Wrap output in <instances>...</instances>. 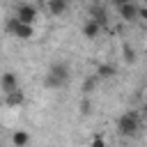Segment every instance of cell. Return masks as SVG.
<instances>
[{
    "label": "cell",
    "instance_id": "12",
    "mask_svg": "<svg viewBox=\"0 0 147 147\" xmlns=\"http://www.w3.org/2000/svg\"><path fill=\"white\" fill-rule=\"evenodd\" d=\"M115 74H117V69H115L113 64H99L94 76H96V80H103V78H113Z\"/></svg>",
    "mask_w": 147,
    "mask_h": 147
},
{
    "label": "cell",
    "instance_id": "16",
    "mask_svg": "<svg viewBox=\"0 0 147 147\" xmlns=\"http://www.w3.org/2000/svg\"><path fill=\"white\" fill-rule=\"evenodd\" d=\"M90 147H106V142H103L101 136H94V138L90 140Z\"/></svg>",
    "mask_w": 147,
    "mask_h": 147
},
{
    "label": "cell",
    "instance_id": "10",
    "mask_svg": "<svg viewBox=\"0 0 147 147\" xmlns=\"http://www.w3.org/2000/svg\"><path fill=\"white\" fill-rule=\"evenodd\" d=\"M46 7H48V11H51L53 16H60V14H64V11L69 9V5H67L64 0H48Z\"/></svg>",
    "mask_w": 147,
    "mask_h": 147
},
{
    "label": "cell",
    "instance_id": "9",
    "mask_svg": "<svg viewBox=\"0 0 147 147\" xmlns=\"http://www.w3.org/2000/svg\"><path fill=\"white\" fill-rule=\"evenodd\" d=\"M99 32H101V28H99V23H94L92 18H87V21L83 23V37H87V39H96Z\"/></svg>",
    "mask_w": 147,
    "mask_h": 147
},
{
    "label": "cell",
    "instance_id": "14",
    "mask_svg": "<svg viewBox=\"0 0 147 147\" xmlns=\"http://www.w3.org/2000/svg\"><path fill=\"white\" fill-rule=\"evenodd\" d=\"M96 76H87L85 80H83V87H80V92H83V96H90L92 92H94V87H96Z\"/></svg>",
    "mask_w": 147,
    "mask_h": 147
},
{
    "label": "cell",
    "instance_id": "1",
    "mask_svg": "<svg viewBox=\"0 0 147 147\" xmlns=\"http://www.w3.org/2000/svg\"><path fill=\"white\" fill-rule=\"evenodd\" d=\"M140 129H142V122H140V115L136 110H129V113L119 115V119H117V133L122 138H133V136L140 133Z\"/></svg>",
    "mask_w": 147,
    "mask_h": 147
},
{
    "label": "cell",
    "instance_id": "7",
    "mask_svg": "<svg viewBox=\"0 0 147 147\" xmlns=\"http://www.w3.org/2000/svg\"><path fill=\"white\" fill-rule=\"evenodd\" d=\"M90 18H92L94 23H99V28L103 30V28L108 25V11H106V7L92 5V7H90Z\"/></svg>",
    "mask_w": 147,
    "mask_h": 147
},
{
    "label": "cell",
    "instance_id": "5",
    "mask_svg": "<svg viewBox=\"0 0 147 147\" xmlns=\"http://www.w3.org/2000/svg\"><path fill=\"white\" fill-rule=\"evenodd\" d=\"M115 9H117V14H119L124 21H136V18H138V2L117 0V2H115Z\"/></svg>",
    "mask_w": 147,
    "mask_h": 147
},
{
    "label": "cell",
    "instance_id": "15",
    "mask_svg": "<svg viewBox=\"0 0 147 147\" xmlns=\"http://www.w3.org/2000/svg\"><path fill=\"white\" fill-rule=\"evenodd\" d=\"M92 113V101H90V96H83V101H80V115H90Z\"/></svg>",
    "mask_w": 147,
    "mask_h": 147
},
{
    "label": "cell",
    "instance_id": "13",
    "mask_svg": "<svg viewBox=\"0 0 147 147\" xmlns=\"http://www.w3.org/2000/svg\"><path fill=\"white\" fill-rule=\"evenodd\" d=\"M122 57H124V62H126V64H136L138 53H136V48H133V46L124 44V46H122Z\"/></svg>",
    "mask_w": 147,
    "mask_h": 147
},
{
    "label": "cell",
    "instance_id": "4",
    "mask_svg": "<svg viewBox=\"0 0 147 147\" xmlns=\"http://www.w3.org/2000/svg\"><path fill=\"white\" fill-rule=\"evenodd\" d=\"M7 32H11L14 37H18V39H23V41H28V39L34 37V28H32V25H23V23H18L16 18H9V21H7Z\"/></svg>",
    "mask_w": 147,
    "mask_h": 147
},
{
    "label": "cell",
    "instance_id": "8",
    "mask_svg": "<svg viewBox=\"0 0 147 147\" xmlns=\"http://www.w3.org/2000/svg\"><path fill=\"white\" fill-rule=\"evenodd\" d=\"M23 103H25V94L21 92V87L14 90V92H9V94H5V106L16 108V106H23Z\"/></svg>",
    "mask_w": 147,
    "mask_h": 147
},
{
    "label": "cell",
    "instance_id": "6",
    "mask_svg": "<svg viewBox=\"0 0 147 147\" xmlns=\"http://www.w3.org/2000/svg\"><path fill=\"white\" fill-rule=\"evenodd\" d=\"M14 90H18V78H16V74L5 71V74L0 76V92L9 94V92H14Z\"/></svg>",
    "mask_w": 147,
    "mask_h": 147
},
{
    "label": "cell",
    "instance_id": "11",
    "mask_svg": "<svg viewBox=\"0 0 147 147\" xmlns=\"http://www.w3.org/2000/svg\"><path fill=\"white\" fill-rule=\"evenodd\" d=\"M11 142H14V147H28V142H30V133L23 131V129H18V131L11 133Z\"/></svg>",
    "mask_w": 147,
    "mask_h": 147
},
{
    "label": "cell",
    "instance_id": "3",
    "mask_svg": "<svg viewBox=\"0 0 147 147\" xmlns=\"http://www.w3.org/2000/svg\"><path fill=\"white\" fill-rule=\"evenodd\" d=\"M37 16H39L37 7H34V5L23 2V5H18V7H16V16H14V18H16L18 23H23V25H32V28H34Z\"/></svg>",
    "mask_w": 147,
    "mask_h": 147
},
{
    "label": "cell",
    "instance_id": "2",
    "mask_svg": "<svg viewBox=\"0 0 147 147\" xmlns=\"http://www.w3.org/2000/svg\"><path fill=\"white\" fill-rule=\"evenodd\" d=\"M67 80H69V67H67L64 62L51 64L48 71H46V76H44V85H46L48 90H57V87L67 85Z\"/></svg>",
    "mask_w": 147,
    "mask_h": 147
}]
</instances>
